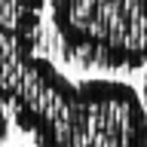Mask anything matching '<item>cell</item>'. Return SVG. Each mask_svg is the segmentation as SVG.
I'll return each instance as SVG.
<instances>
[{
	"label": "cell",
	"instance_id": "6da1fadb",
	"mask_svg": "<svg viewBox=\"0 0 147 147\" xmlns=\"http://www.w3.org/2000/svg\"><path fill=\"white\" fill-rule=\"evenodd\" d=\"M52 25L64 49L101 67L147 64V3L107 0H55Z\"/></svg>",
	"mask_w": 147,
	"mask_h": 147
},
{
	"label": "cell",
	"instance_id": "7a4b0ae2",
	"mask_svg": "<svg viewBox=\"0 0 147 147\" xmlns=\"http://www.w3.org/2000/svg\"><path fill=\"white\" fill-rule=\"evenodd\" d=\"M83 101L80 147H147V107L123 80L77 83Z\"/></svg>",
	"mask_w": 147,
	"mask_h": 147
},
{
	"label": "cell",
	"instance_id": "3957f363",
	"mask_svg": "<svg viewBox=\"0 0 147 147\" xmlns=\"http://www.w3.org/2000/svg\"><path fill=\"white\" fill-rule=\"evenodd\" d=\"M37 3H0V52H31L40 31Z\"/></svg>",
	"mask_w": 147,
	"mask_h": 147
}]
</instances>
